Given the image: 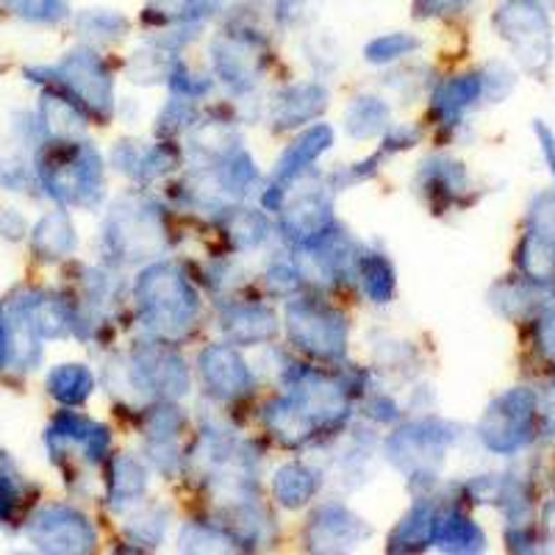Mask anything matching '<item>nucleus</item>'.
<instances>
[{"label": "nucleus", "mask_w": 555, "mask_h": 555, "mask_svg": "<svg viewBox=\"0 0 555 555\" xmlns=\"http://www.w3.org/2000/svg\"><path fill=\"white\" fill-rule=\"evenodd\" d=\"M145 489V473L139 469L137 461L120 459L114 467V498H133Z\"/></svg>", "instance_id": "23"}, {"label": "nucleus", "mask_w": 555, "mask_h": 555, "mask_svg": "<svg viewBox=\"0 0 555 555\" xmlns=\"http://www.w3.org/2000/svg\"><path fill=\"white\" fill-rule=\"evenodd\" d=\"M467 0H416V7L428 9V12H444V9H455Z\"/></svg>", "instance_id": "27"}, {"label": "nucleus", "mask_w": 555, "mask_h": 555, "mask_svg": "<svg viewBox=\"0 0 555 555\" xmlns=\"http://www.w3.org/2000/svg\"><path fill=\"white\" fill-rule=\"evenodd\" d=\"M78 26L87 28V31L92 34V37L114 39V37H120V34L126 31L128 23L120 17V14L103 12V9H95V12L83 14V17L78 20Z\"/></svg>", "instance_id": "24"}, {"label": "nucleus", "mask_w": 555, "mask_h": 555, "mask_svg": "<svg viewBox=\"0 0 555 555\" xmlns=\"http://www.w3.org/2000/svg\"><path fill=\"white\" fill-rule=\"evenodd\" d=\"M480 87H483V83L475 76L455 78V81L444 83V87L439 89V95H436V112L442 114V117H448V120H453V117H459L469 103L478 101Z\"/></svg>", "instance_id": "18"}, {"label": "nucleus", "mask_w": 555, "mask_h": 555, "mask_svg": "<svg viewBox=\"0 0 555 555\" xmlns=\"http://www.w3.org/2000/svg\"><path fill=\"white\" fill-rule=\"evenodd\" d=\"M331 139H334L331 137V128L325 126L311 128V131H306L304 137L297 139L295 145L284 153L281 165H278L275 186H272V192L267 195V206H272V197H275L278 192H284L286 183H289L295 176H300V170H304L306 165H311L322 151H328Z\"/></svg>", "instance_id": "9"}, {"label": "nucleus", "mask_w": 555, "mask_h": 555, "mask_svg": "<svg viewBox=\"0 0 555 555\" xmlns=\"http://www.w3.org/2000/svg\"><path fill=\"white\" fill-rule=\"evenodd\" d=\"M14 9H17L23 17L28 20H59L67 12V3L64 0H14Z\"/></svg>", "instance_id": "25"}, {"label": "nucleus", "mask_w": 555, "mask_h": 555, "mask_svg": "<svg viewBox=\"0 0 555 555\" xmlns=\"http://www.w3.org/2000/svg\"><path fill=\"white\" fill-rule=\"evenodd\" d=\"M542 339H544V350H547V353L555 359V320H550L547 325H544Z\"/></svg>", "instance_id": "29"}, {"label": "nucleus", "mask_w": 555, "mask_h": 555, "mask_svg": "<svg viewBox=\"0 0 555 555\" xmlns=\"http://www.w3.org/2000/svg\"><path fill=\"white\" fill-rule=\"evenodd\" d=\"M434 542L442 544L444 550H459V553H475L483 547V533L464 517L436 519Z\"/></svg>", "instance_id": "13"}, {"label": "nucleus", "mask_w": 555, "mask_h": 555, "mask_svg": "<svg viewBox=\"0 0 555 555\" xmlns=\"http://www.w3.org/2000/svg\"><path fill=\"white\" fill-rule=\"evenodd\" d=\"M530 416H533V395L525 389L508 391L486 411L480 436L489 448L500 450V453L517 450L519 444L528 442Z\"/></svg>", "instance_id": "4"}, {"label": "nucleus", "mask_w": 555, "mask_h": 555, "mask_svg": "<svg viewBox=\"0 0 555 555\" xmlns=\"http://www.w3.org/2000/svg\"><path fill=\"white\" fill-rule=\"evenodd\" d=\"M386 126V106L375 98H361L347 114V128L353 137H375Z\"/></svg>", "instance_id": "20"}, {"label": "nucleus", "mask_w": 555, "mask_h": 555, "mask_svg": "<svg viewBox=\"0 0 555 555\" xmlns=\"http://www.w3.org/2000/svg\"><path fill=\"white\" fill-rule=\"evenodd\" d=\"M364 286L366 295L373 297L375 304H386L395 292V272L384 256H370L364 261Z\"/></svg>", "instance_id": "21"}, {"label": "nucleus", "mask_w": 555, "mask_h": 555, "mask_svg": "<svg viewBox=\"0 0 555 555\" xmlns=\"http://www.w3.org/2000/svg\"><path fill=\"white\" fill-rule=\"evenodd\" d=\"M364 537H370V528L339 505L322 508L320 517L314 519V528H311V544L317 550H345Z\"/></svg>", "instance_id": "7"}, {"label": "nucleus", "mask_w": 555, "mask_h": 555, "mask_svg": "<svg viewBox=\"0 0 555 555\" xmlns=\"http://www.w3.org/2000/svg\"><path fill=\"white\" fill-rule=\"evenodd\" d=\"M292 339L320 359H339L345 353L347 328L341 314L311 304L289 306Z\"/></svg>", "instance_id": "2"}, {"label": "nucleus", "mask_w": 555, "mask_h": 555, "mask_svg": "<svg viewBox=\"0 0 555 555\" xmlns=\"http://www.w3.org/2000/svg\"><path fill=\"white\" fill-rule=\"evenodd\" d=\"M434 533H436V514L430 512L428 505H416L414 512L405 517V522L398 528L395 539H391V550L425 547V544L434 542Z\"/></svg>", "instance_id": "14"}, {"label": "nucleus", "mask_w": 555, "mask_h": 555, "mask_svg": "<svg viewBox=\"0 0 555 555\" xmlns=\"http://www.w3.org/2000/svg\"><path fill=\"white\" fill-rule=\"evenodd\" d=\"M281 225L289 236L300 242H314L320 240L331 225V206L320 197H306V201L295 203L284 211Z\"/></svg>", "instance_id": "10"}, {"label": "nucleus", "mask_w": 555, "mask_h": 555, "mask_svg": "<svg viewBox=\"0 0 555 555\" xmlns=\"http://www.w3.org/2000/svg\"><path fill=\"white\" fill-rule=\"evenodd\" d=\"M139 370L156 389L167 391V395H183V389H186V370L176 356H147L145 366H139Z\"/></svg>", "instance_id": "17"}, {"label": "nucleus", "mask_w": 555, "mask_h": 555, "mask_svg": "<svg viewBox=\"0 0 555 555\" xmlns=\"http://www.w3.org/2000/svg\"><path fill=\"white\" fill-rule=\"evenodd\" d=\"M270 286L272 292L286 295V292H295L297 286H300V281H297V275L289 270V267H275V270L270 272Z\"/></svg>", "instance_id": "26"}, {"label": "nucleus", "mask_w": 555, "mask_h": 555, "mask_svg": "<svg viewBox=\"0 0 555 555\" xmlns=\"http://www.w3.org/2000/svg\"><path fill=\"white\" fill-rule=\"evenodd\" d=\"M275 317L267 309H234L225 317V331L234 341L242 345H256V341H264L275 334Z\"/></svg>", "instance_id": "11"}, {"label": "nucleus", "mask_w": 555, "mask_h": 555, "mask_svg": "<svg viewBox=\"0 0 555 555\" xmlns=\"http://www.w3.org/2000/svg\"><path fill=\"white\" fill-rule=\"evenodd\" d=\"M498 26L503 37L519 51V59L533 67V62H547L550 26L542 9L533 0H512L498 12Z\"/></svg>", "instance_id": "3"}, {"label": "nucleus", "mask_w": 555, "mask_h": 555, "mask_svg": "<svg viewBox=\"0 0 555 555\" xmlns=\"http://www.w3.org/2000/svg\"><path fill=\"white\" fill-rule=\"evenodd\" d=\"M325 106V92L317 87H295L278 98V126H297Z\"/></svg>", "instance_id": "12"}, {"label": "nucleus", "mask_w": 555, "mask_h": 555, "mask_svg": "<svg viewBox=\"0 0 555 555\" xmlns=\"http://www.w3.org/2000/svg\"><path fill=\"white\" fill-rule=\"evenodd\" d=\"M62 76L89 106H95L98 112H108V103H112L108 101V78L92 53H76L73 59H67Z\"/></svg>", "instance_id": "8"}, {"label": "nucleus", "mask_w": 555, "mask_h": 555, "mask_svg": "<svg viewBox=\"0 0 555 555\" xmlns=\"http://www.w3.org/2000/svg\"><path fill=\"white\" fill-rule=\"evenodd\" d=\"M539 137H542V147H544V156H547V162L553 165V172H555V142L553 137H550L547 131H544V126H537Z\"/></svg>", "instance_id": "28"}, {"label": "nucleus", "mask_w": 555, "mask_h": 555, "mask_svg": "<svg viewBox=\"0 0 555 555\" xmlns=\"http://www.w3.org/2000/svg\"><path fill=\"white\" fill-rule=\"evenodd\" d=\"M139 304L147 325L162 334H181L192 325L197 297L170 267H151L139 281Z\"/></svg>", "instance_id": "1"}, {"label": "nucleus", "mask_w": 555, "mask_h": 555, "mask_svg": "<svg viewBox=\"0 0 555 555\" xmlns=\"http://www.w3.org/2000/svg\"><path fill=\"white\" fill-rule=\"evenodd\" d=\"M201 366L206 384L222 398H236V395L250 389V373H247L245 361L231 347H208Z\"/></svg>", "instance_id": "6"}, {"label": "nucleus", "mask_w": 555, "mask_h": 555, "mask_svg": "<svg viewBox=\"0 0 555 555\" xmlns=\"http://www.w3.org/2000/svg\"><path fill=\"white\" fill-rule=\"evenodd\" d=\"M31 537L37 539L39 547L53 550V553H81L92 550L95 544V530L89 528L81 514H73L67 508H51L34 525Z\"/></svg>", "instance_id": "5"}, {"label": "nucleus", "mask_w": 555, "mask_h": 555, "mask_svg": "<svg viewBox=\"0 0 555 555\" xmlns=\"http://www.w3.org/2000/svg\"><path fill=\"white\" fill-rule=\"evenodd\" d=\"M317 492V478L300 464H289L275 475V494L286 508L304 505Z\"/></svg>", "instance_id": "15"}, {"label": "nucleus", "mask_w": 555, "mask_h": 555, "mask_svg": "<svg viewBox=\"0 0 555 555\" xmlns=\"http://www.w3.org/2000/svg\"><path fill=\"white\" fill-rule=\"evenodd\" d=\"M416 44L420 42L409 37V34H389V37H380L366 44V59L370 62H391V59H400L409 51H414Z\"/></svg>", "instance_id": "22"}, {"label": "nucleus", "mask_w": 555, "mask_h": 555, "mask_svg": "<svg viewBox=\"0 0 555 555\" xmlns=\"http://www.w3.org/2000/svg\"><path fill=\"white\" fill-rule=\"evenodd\" d=\"M48 386H51L53 398H59L62 403L76 405V403H83V400L89 398V391H92V375H89L87 366L67 364V366H59V370H53Z\"/></svg>", "instance_id": "16"}, {"label": "nucleus", "mask_w": 555, "mask_h": 555, "mask_svg": "<svg viewBox=\"0 0 555 555\" xmlns=\"http://www.w3.org/2000/svg\"><path fill=\"white\" fill-rule=\"evenodd\" d=\"M34 245L53 259V256H62V253L73 250L76 245V236H73V225L64 215H51L44 217L42 225L37 228V236H34Z\"/></svg>", "instance_id": "19"}]
</instances>
